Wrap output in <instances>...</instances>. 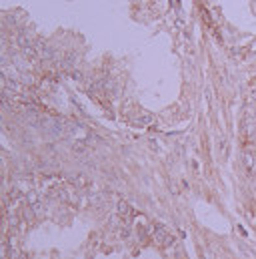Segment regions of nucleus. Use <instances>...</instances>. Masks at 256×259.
Here are the masks:
<instances>
[{"instance_id":"nucleus-1","label":"nucleus","mask_w":256,"mask_h":259,"mask_svg":"<svg viewBox=\"0 0 256 259\" xmlns=\"http://www.w3.org/2000/svg\"><path fill=\"white\" fill-rule=\"evenodd\" d=\"M118 209H120V213H126V211H128V205H126V203H118Z\"/></svg>"}]
</instances>
